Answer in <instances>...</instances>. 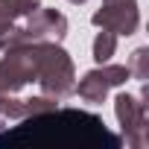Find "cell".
<instances>
[{"mask_svg": "<svg viewBox=\"0 0 149 149\" xmlns=\"http://www.w3.org/2000/svg\"><path fill=\"white\" fill-rule=\"evenodd\" d=\"M0 50H3V44H0Z\"/></svg>", "mask_w": 149, "mask_h": 149, "instance_id": "4fadbf2b", "label": "cell"}, {"mask_svg": "<svg viewBox=\"0 0 149 149\" xmlns=\"http://www.w3.org/2000/svg\"><path fill=\"white\" fill-rule=\"evenodd\" d=\"M129 79H132V73H129L126 64H108L105 61V64H100V67H94V70L85 73V76L79 79V85H76V91H79V97L85 102L100 105V102H105V97H108L111 88H120Z\"/></svg>", "mask_w": 149, "mask_h": 149, "instance_id": "5b68a950", "label": "cell"}, {"mask_svg": "<svg viewBox=\"0 0 149 149\" xmlns=\"http://www.w3.org/2000/svg\"><path fill=\"white\" fill-rule=\"evenodd\" d=\"M0 58V97L21 94L26 85H38L44 97L64 100L76 91V67L67 50L56 41L6 47Z\"/></svg>", "mask_w": 149, "mask_h": 149, "instance_id": "7a4b0ae2", "label": "cell"}, {"mask_svg": "<svg viewBox=\"0 0 149 149\" xmlns=\"http://www.w3.org/2000/svg\"><path fill=\"white\" fill-rule=\"evenodd\" d=\"M114 114L120 120L123 137L129 146L143 149L146 146V120H149V108H146V88L140 94V100H134L132 94H117L114 97Z\"/></svg>", "mask_w": 149, "mask_h": 149, "instance_id": "277c9868", "label": "cell"}, {"mask_svg": "<svg viewBox=\"0 0 149 149\" xmlns=\"http://www.w3.org/2000/svg\"><path fill=\"white\" fill-rule=\"evenodd\" d=\"M91 24L114 35H134L140 26V12L134 6V0L132 3H102L91 15Z\"/></svg>", "mask_w": 149, "mask_h": 149, "instance_id": "8992f818", "label": "cell"}, {"mask_svg": "<svg viewBox=\"0 0 149 149\" xmlns=\"http://www.w3.org/2000/svg\"><path fill=\"white\" fill-rule=\"evenodd\" d=\"M0 132H6V117L0 114Z\"/></svg>", "mask_w": 149, "mask_h": 149, "instance_id": "30bf717a", "label": "cell"}, {"mask_svg": "<svg viewBox=\"0 0 149 149\" xmlns=\"http://www.w3.org/2000/svg\"><path fill=\"white\" fill-rule=\"evenodd\" d=\"M67 3H73V6H79V3H85V0H67Z\"/></svg>", "mask_w": 149, "mask_h": 149, "instance_id": "7c38bea8", "label": "cell"}, {"mask_svg": "<svg viewBox=\"0 0 149 149\" xmlns=\"http://www.w3.org/2000/svg\"><path fill=\"white\" fill-rule=\"evenodd\" d=\"M114 50H117V35L108 32V29L97 32V38H94V61L97 64H105L114 56Z\"/></svg>", "mask_w": 149, "mask_h": 149, "instance_id": "ba28073f", "label": "cell"}, {"mask_svg": "<svg viewBox=\"0 0 149 149\" xmlns=\"http://www.w3.org/2000/svg\"><path fill=\"white\" fill-rule=\"evenodd\" d=\"M126 67H129V73H132L134 79L143 82V79L149 76V50H146V47H137V50L132 53V61H129Z\"/></svg>", "mask_w": 149, "mask_h": 149, "instance_id": "9c48e42d", "label": "cell"}, {"mask_svg": "<svg viewBox=\"0 0 149 149\" xmlns=\"http://www.w3.org/2000/svg\"><path fill=\"white\" fill-rule=\"evenodd\" d=\"M102 3H132V0H102Z\"/></svg>", "mask_w": 149, "mask_h": 149, "instance_id": "8fae6325", "label": "cell"}, {"mask_svg": "<svg viewBox=\"0 0 149 149\" xmlns=\"http://www.w3.org/2000/svg\"><path fill=\"white\" fill-rule=\"evenodd\" d=\"M15 132H0V146L12 149H117L120 137L79 108H50L18 120Z\"/></svg>", "mask_w": 149, "mask_h": 149, "instance_id": "6da1fadb", "label": "cell"}, {"mask_svg": "<svg viewBox=\"0 0 149 149\" xmlns=\"http://www.w3.org/2000/svg\"><path fill=\"white\" fill-rule=\"evenodd\" d=\"M41 0H0V35H6L21 18L35 12Z\"/></svg>", "mask_w": 149, "mask_h": 149, "instance_id": "52a82bcc", "label": "cell"}, {"mask_svg": "<svg viewBox=\"0 0 149 149\" xmlns=\"http://www.w3.org/2000/svg\"><path fill=\"white\" fill-rule=\"evenodd\" d=\"M67 35V18L56 9H35L24 18V24L12 26L6 35H0V44L6 47H18V44H44V41H56L61 44Z\"/></svg>", "mask_w": 149, "mask_h": 149, "instance_id": "3957f363", "label": "cell"}]
</instances>
